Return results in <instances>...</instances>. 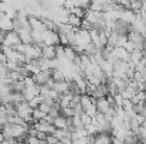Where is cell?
<instances>
[{
    "label": "cell",
    "mask_w": 146,
    "mask_h": 144,
    "mask_svg": "<svg viewBox=\"0 0 146 144\" xmlns=\"http://www.w3.org/2000/svg\"><path fill=\"white\" fill-rule=\"evenodd\" d=\"M38 109H40V110H41L43 113L48 114V113H50V110H51V106H50L48 103H44V102H43V103H41V105L38 106Z\"/></svg>",
    "instance_id": "cell-24"
},
{
    "label": "cell",
    "mask_w": 146,
    "mask_h": 144,
    "mask_svg": "<svg viewBox=\"0 0 146 144\" xmlns=\"http://www.w3.org/2000/svg\"><path fill=\"white\" fill-rule=\"evenodd\" d=\"M81 120H82V123H84V126H85V127H87V126H90V124L92 123V119H91L88 114H85V113L81 116Z\"/></svg>",
    "instance_id": "cell-25"
},
{
    "label": "cell",
    "mask_w": 146,
    "mask_h": 144,
    "mask_svg": "<svg viewBox=\"0 0 146 144\" xmlns=\"http://www.w3.org/2000/svg\"><path fill=\"white\" fill-rule=\"evenodd\" d=\"M108 96V89H106V85H98L97 86V91H95V93L92 96V99L94 100H98V99H102V97H106Z\"/></svg>",
    "instance_id": "cell-10"
},
{
    "label": "cell",
    "mask_w": 146,
    "mask_h": 144,
    "mask_svg": "<svg viewBox=\"0 0 146 144\" xmlns=\"http://www.w3.org/2000/svg\"><path fill=\"white\" fill-rule=\"evenodd\" d=\"M1 144H10V143H9V141H6V140H4V141H3V143H1Z\"/></svg>",
    "instance_id": "cell-30"
},
{
    "label": "cell",
    "mask_w": 146,
    "mask_h": 144,
    "mask_svg": "<svg viewBox=\"0 0 146 144\" xmlns=\"http://www.w3.org/2000/svg\"><path fill=\"white\" fill-rule=\"evenodd\" d=\"M6 36H7V33L0 28V45H3V43H4V40H6Z\"/></svg>",
    "instance_id": "cell-27"
},
{
    "label": "cell",
    "mask_w": 146,
    "mask_h": 144,
    "mask_svg": "<svg viewBox=\"0 0 146 144\" xmlns=\"http://www.w3.org/2000/svg\"><path fill=\"white\" fill-rule=\"evenodd\" d=\"M27 144H47V143L38 140L37 137H29V139H27Z\"/></svg>",
    "instance_id": "cell-26"
},
{
    "label": "cell",
    "mask_w": 146,
    "mask_h": 144,
    "mask_svg": "<svg viewBox=\"0 0 146 144\" xmlns=\"http://www.w3.org/2000/svg\"><path fill=\"white\" fill-rule=\"evenodd\" d=\"M20 44H21V40H20L19 33H16V31H9L7 36H6V40H4L3 45H4V47H9V48L16 49Z\"/></svg>",
    "instance_id": "cell-1"
},
{
    "label": "cell",
    "mask_w": 146,
    "mask_h": 144,
    "mask_svg": "<svg viewBox=\"0 0 146 144\" xmlns=\"http://www.w3.org/2000/svg\"><path fill=\"white\" fill-rule=\"evenodd\" d=\"M0 144H1V143H0Z\"/></svg>",
    "instance_id": "cell-33"
},
{
    "label": "cell",
    "mask_w": 146,
    "mask_h": 144,
    "mask_svg": "<svg viewBox=\"0 0 146 144\" xmlns=\"http://www.w3.org/2000/svg\"><path fill=\"white\" fill-rule=\"evenodd\" d=\"M132 107H133L132 100H123V103H122V109H123V112H132Z\"/></svg>",
    "instance_id": "cell-22"
},
{
    "label": "cell",
    "mask_w": 146,
    "mask_h": 144,
    "mask_svg": "<svg viewBox=\"0 0 146 144\" xmlns=\"http://www.w3.org/2000/svg\"><path fill=\"white\" fill-rule=\"evenodd\" d=\"M1 133H3V132H1V130H0V134H1Z\"/></svg>",
    "instance_id": "cell-31"
},
{
    "label": "cell",
    "mask_w": 146,
    "mask_h": 144,
    "mask_svg": "<svg viewBox=\"0 0 146 144\" xmlns=\"http://www.w3.org/2000/svg\"><path fill=\"white\" fill-rule=\"evenodd\" d=\"M41 57L46 58V59H48V61H55V59H58L55 45H46V47L41 49Z\"/></svg>",
    "instance_id": "cell-4"
},
{
    "label": "cell",
    "mask_w": 146,
    "mask_h": 144,
    "mask_svg": "<svg viewBox=\"0 0 146 144\" xmlns=\"http://www.w3.org/2000/svg\"><path fill=\"white\" fill-rule=\"evenodd\" d=\"M43 41L46 43V45H58L60 44V36L54 31L46 30V31H43Z\"/></svg>",
    "instance_id": "cell-3"
},
{
    "label": "cell",
    "mask_w": 146,
    "mask_h": 144,
    "mask_svg": "<svg viewBox=\"0 0 146 144\" xmlns=\"http://www.w3.org/2000/svg\"><path fill=\"white\" fill-rule=\"evenodd\" d=\"M0 122L3 124H7L9 123V116H7V112H6V107H0Z\"/></svg>",
    "instance_id": "cell-20"
},
{
    "label": "cell",
    "mask_w": 146,
    "mask_h": 144,
    "mask_svg": "<svg viewBox=\"0 0 146 144\" xmlns=\"http://www.w3.org/2000/svg\"><path fill=\"white\" fill-rule=\"evenodd\" d=\"M17 72L20 74V76H21L23 79H26V78H30V76H33V75H31V72L29 71V68H27L26 65H21V66H19V68H17Z\"/></svg>",
    "instance_id": "cell-18"
},
{
    "label": "cell",
    "mask_w": 146,
    "mask_h": 144,
    "mask_svg": "<svg viewBox=\"0 0 146 144\" xmlns=\"http://www.w3.org/2000/svg\"><path fill=\"white\" fill-rule=\"evenodd\" d=\"M60 143H61V144H72V143H74V140H72V139H68V137H67V139H62V140H61Z\"/></svg>",
    "instance_id": "cell-28"
},
{
    "label": "cell",
    "mask_w": 146,
    "mask_h": 144,
    "mask_svg": "<svg viewBox=\"0 0 146 144\" xmlns=\"http://www.w3.org/2000/svg\"><path fill=\"white\" fill-rule=\"evenodd\" d=\"M26 82H24V79L23 81H14L11 85H10V89H11V93H23L24 91H26Z\"/></svg>",
    "instance_id": "cell-9"
},
{
    "label": "cell",
    "mask_w": 146,
    "mask_h": 144,
    "mask_svg": "<svg viewBox=\"0 0 146 144\" xmlns=\"http://www.w3.org/2000/svg\"><path fill=\"white\" fill-rule=\"evenodd\" d=\"M51 89H52V91H55V92H57V93H60V95H64V93H67V92L70 91V84H68V81L54 82V84H52V86H51Z\"/></svg>",
    "instance_id": "cell-6"
},
{
    "label": "cell",
    "mask_w": 146,
    "mask_h": 144,
    "mask_svg": "<svg viewBox=\"0 0 146 144\" xmlns=\"http://www.w3.org/2000/svg\"><path fill=\"white\" fill-rule=\"evenodd\" d=\"M95 107H97L98 113H102V114H106V113H108V110L111 109V106H109V103H108L106 97H102V99L95 100Z\"/></svg>",
    "instance_id": "cell-7"
},
{
    "label": "cell",
    "mask_w": 146,
    "mask_h": 144,
    "mask_svg": "<svg viewBox=\"0 0 146 144\" xmlns=\"http://www.w3.org/2000/svg\"><path fill=\"white\" fill-rule=\"evenodd\" d=\"M60 144H61V143H60Z\"/></svg>",
    "instance_id": "cell-32"
},
{
    "label": "cell",
    "mask_w": 146,
    "mask_h": 144,
    "mask_svg": "<svg viewBox=\"0 0 146 144\" xmlns=\"http://www.w3.org/2000/svg\"><path fill=\"white\" fill-rule=\"evenodd\" d=\"M92 105H95V100L92 97H90V96H87V95H81V106H82L84 112H87Z\"/></svg>",
    "instance_id": "cell-13"
},
{
    "label": "cell",
    "mask_w": 146,
    "mask_h": 144,
    "mask_svg": "<svg viewBox=\"0 0 146 144\" xmlns=\"http://www.w3.org/2000/svg\"><path fill=\"white\" fill-rule=\"evenodd\" d=\"M46 116H47V114H46V113H43L40 109H34V110H33V119H34L36 122H40V120H43Z\"/></svg>",
    "instance_id": "cell-19"
},
{
    "label": "cell",
    "mask_w": 146,
    "mask_h": 144,
    "mask_svg": "<svg viewBox=\"0 0 146 144\" xmlns=\"http://www.w3.org/2000/svg\"><path fill=\"white\" fill-rule=\"evenodd\" d=\"M43 102H44V96L38 95V96H36V97H33V99L29 102V105H30V107L34 110V109H38V106H40Z\"/></svg>",
    "instance_id": "cell-16"
},
{
    "label": "cell",
    "mask_w": 146,
    "mask_h": 144,
    "mask_svg": "<svg viewBox=\"0 0 146 144\" xmlns=\"http://www.w3.org/2000/svg\"><path fill=\"white\" fill-rule=\"evenodd\" d=\"M80 105H81V95L80 96H74V97H72V100L70 102V107H71V109H75V107H77V106H80Z\"/></svg>",
    "instance_id": "cell-21"
},
{
    "label": "cell",
    "mask_w": 146,
    "mask_h": 144,
    "mask_svg": "<svg viewBox=\"0 0 146 144\" xmlns=\"http://www.w3.org/2000/svg\"><path fill=\"white\" fill-rule=\"evenodd\" d=\"M131 11L133 14H141L143 11V1H141V0H132L131 1Z\"/></svg>",
    "instance_id": "cell-12"
},
{
    "label": "cell",
    "mask_w": 146,
    "mask_h": 144,
    "mask_svg": "<svg viewBox=\"0 0 146 144\" xmlns=\"http://www.w3.org/2000/svg\"><path fill=\"white\" fill-rule=\"evenodd\" d=\"M16 107H17V116H19V117H21L23 120H27L29 117H31V116H33V109L30 107L29 102L19 103V105H16Z\"/></svg>",
    "instance_id": "cell-2"
},
{
    "label": "cell",
    "mask_w": 146,
    "mask_h": 144,
    "mask_svg": "<svg viewBox=\"0 0 146 144\" xmlns=\"http://www.w3.org/2000/svg\"><path fill=\"white\" fill-rule=\"evenodd\" d=\"M98 51H99V48H98L95 44H92V43H90L88 45H85V47H84V54H85V55H88V57H94Z\"/></svg>",
    "instance_id": "cell-15"
},
{
    "label": "cell",
    "mask_w": 146,
    "mask_h": 144,
    "mask_svg": "<svg viewBox=\"0 0 146 144\" xmlns=\"http://www.w3.org/2000/svg\"><path fill=\"white\" fill-rule=\"evenodd\" d=\"M4 126H6V124H3V123L0 122V130H1V132H3V129H4Z\"/></svg>",
    "instance_id": "cell-29"
},
{
    "label": "cell",
    "mask_w": 146,
    "mask_h": 144,
    "mask_svg": "<svg viewBox=\"0 0 146 144\" xmlns=\"http://www.w3.org/2000/svg\"><path fill=\"white\" fill-rule=\"evenodd\" d=\"M72 127H74V132H81V130H85V126L81 120L80 116H74L72 117Z\"/></svg>",
    "instance_id": "cell-14"
},
{
    "label": "cell",
    "mask_w": 146,
    "mask_h": 144,
    "mask_svg": "<svg viewBox=\"0 0 146 144\" xmlns=\"http://www.w3.org/2000/svg\"><path fill=\"white\" fill-rule=\"evenodd\" d=\"M29 24H30V28L34 30V31H40V33H43V31L47 30L46 26L41 23L40 17H36V16H30V17H29Z\"/></svg>",
    "instance_id": "cell-5"
},
{
    "label": "cell",
    "mask_w": 146,
    "mask_h": 144,
    "mask_svg": "<svg viewBox=\"0 0 146 144\" xmlns=\"http://www.w3.org/2000/svg\"><path fill=\"white\" fill-rule=\"evenodd\" d=\"M122 143H123V144H138L139 141H138V137H136V134H133L132 132H128Z\"/></svg>",
    "instance_id": "cell-17"
},
{
    "label": "cell",
    "mask_w": 146,
    "mask_h": 144,
    "mask_svg": "<svg viewBox=\"0 0 146 144\" xmlns=\"http://www.w3.org/2000/svg\"><path fill=\"white\" fill-rule=\"evenodd\" d=\"M67 122H68V119H67V117H64V116L61 114V116H58V117H55V119H54L52 124L55 126V129H57V130H64V129H67Z\"/></svg>",
    "instance_id": "cell-11"
},
{
    "label": "cell",
    "mask_w": 146,
    "mask_h": 144,
    "mask_svg": "<svg viewBox=\"0 0 146 144\" xmlns=\"http://www.w3.org/2000/svg\"><path fill=\"white\" fill-rule=\"evenodd\" d=\"M46 143L47 144H60V140L55 137V134H50V136H47V139H46Z\"/></svg>",
    "instance_id": "cell-23"
},
{
    "label": "cell",
    "mask_w": 146,
    "mask_h": 144,
    "mask_svg": "<svg viewBox=\"0 0 146 144\" xmlns=\"http://www.w3.org/2000/svg\"><path fill=\"white\" fill-rule=\"evenodd\" d=\"M21 44L24 45H33V37H31V30H21L19 33Z\"/></svg>",
    "instance_id": "cell-8"
}]
</instances>
